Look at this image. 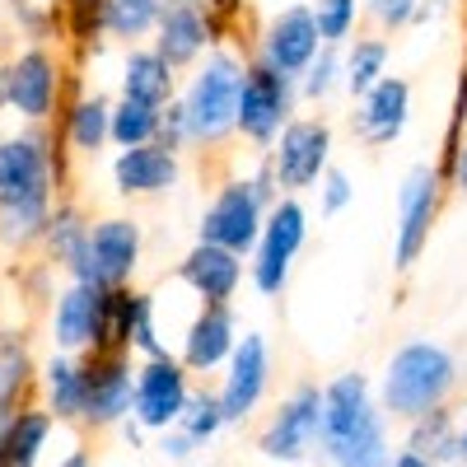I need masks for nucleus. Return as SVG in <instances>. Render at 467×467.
Listing matches in <instances>:
<instances>
[{"label": "nucleus", "mask_w": 467, "mask_h": 467, "mask_svg": "<svg viewBox=\"0 0 467 467\" xmlns=\"http://www.w3.org/2000/svg\"><path fill=\"white\" fill-rule=\"evenodd\" d=\"M318 444L337 467H388V431L365 374H341L323 388Z\"/></svg>", "instance_id": "nucleus-1"}, {"label": "nucleus", "mask_w": 467, "mask_h": 467, "mask_svg": "<svg viewBox=\"0 0 467 467\" xmlns=\"http://www.w3.org/2000/svg\"><path fill=\"white\" fill-rule=\"evenodd\" d=\"M458 365L440 341H407L383 369V411L416 420L449 402Z\"/></svg>", "instance_id": "nucleus-2"}, {"label": "nucleus", "mask_w": 467, "mask_h": 467, "mask_svg": "<svg viewBox=\"0 0 467 467\" xmlns=\"http://www.w3.org/2000/svg\"><path fill=\"white\" fill-rule=\"evenodd\" d=\"M239 85H244V61L215 47L192 85L182 94V117H187V140L192 145H220L234 131V108H239Z\"/></svg>", "instance_id": "nucleus-3"}, {"label": "nucleus", "mask_w": 467, "mask_h": 467, "mask_svg": "<svg viewBox=\"0 0 467 467\" xmlns=\"http://www.w3.org/2000/svg\"><path fill=\"white\" fill-rule=\"evenodd\" d=\"M276 182L262 169L257 178H229L215 202L206 206L202 224H197V239L202 244H215V248H229V253H253L257 248V234H262V220H266V206L276 202L271 197Z\"/></svg>", "instance_id": "nucleus-4"}, {"label": "nucleus", "mask_w": 467, "mask_h": 467, "mask_svg": "<svg viewBox=\"0 0 467 467\" xmlns=\"http://www.w3.org/2000/svg\"><path fill=\"white\" fill-rule=\"evenodd\" d=\"M57 154L47 131H15L0 140V211H52Z\"/></svg>", "instance_id": "nucleus-5"}, {"label": "nucleus", "mask_w": 467, "mask_h": 467, "mask_svg": "<svg viewBox=\"0 0 467 467\" xmlns=\"http://www.w3.org/2000/svg\"><path fill=\"white\" fill-rule=\"evenodd\" d=\"M327 160H332V127L323 117H290L281 127V136L271 140L266 173L285 197H295V192L314 187L327 173Z\"/></svg>", "instance_id": "nucleus-6"}, {"label": "nucleus", "mask_w": 467, "mask_h": 467, "mask_svg": "<svg viewBox=\"0 0 467 467\" xmlns=\"http://www.w3.org/2000/svg\"><path fill=\"white\" fill-rule=\"evenodd\" d=\"M295 108V80L281 70H271L266 61L244 66L239 85V108H234V131H244L257 150H271V140L281 136Z\"/></svg>", "instance_id": "nucleus-7"}, {"label": "nucleus", "mask_w": 467, "mask_h": 467, "mask_svg": "<svg viewBox=\"0 0 467 467\" xmlns=\"http://www.w3.org/2000/svg\"><path fill=\"white\" fill-rule=\"evenodd\" d=\"M308 234V211L299 206V197H276L266 206L257 248H253V285L262 295H281L290 281V262L304 248Z\"/></svg>", "instance_id": "nucleus-8"}, {"label": "nucleus", "mask_w": 467, "mask_h": 467, "mask_svg": "<svg viewBox=\"0 0 467 467\" xmlns=\"http://www.w3.org/2000/svg\"><path fill=\"white\" fill-rule=\"evenodd\" d=\"M57 99H61V66L47 47H28L0 70V103L19 112L24 122H47Z\"/></svg>", "instance_id": "nucleus-9"}, {"label": "nucleus", "mask_w": 467, "mask_h": 467, "mask_svg": "<svg viewBox=\"0 0 467 467\" xmlns=\"http://www.w3.org/2000/svg\"><path fill=\"white\" fill-rule=\"evenodd\" d=\"M140 266V224L127 215H108L89 224V244H85V266H80V285H127Z\"/></svg>", "instance_id": "nucleus-10"}, {"label": "nucleus", "mask_w": 467, "mask_h": 467, "mask_svg": "<svg viewBox=\"0 0 467 467\" xmlns=\"http://www.w3.org/2000/svg\"><path fill=\"white\" fill-rule=\"evenodd\" d=\"M435 215H440V173L431 164H416L398 192V244H393L398 271H411L420 262L425 244H431Z\"/></svg>", "instance_id": "nucleus-11"}, {"label": "nucleus", "mask_w": 467, "mask_h": 467, "mask_svg": "<svg viewBox=\"0 0 467 467\" xmlns=\"http://www.w3.org/2000/svg\"><path fill=\"white\" fill-rule=\"evenodd\" d=\"M136 398V369L127 350H89L85 360V416L89 425H117L131 416Z\"/></svg>", "instance_id": "nucleus-12"}, {"label": "nucleus", "mask_w": 467, "mask_h": 467, "mask_svg": "<svg viewBox=\"0 0 467 467\" xmlns=\"http://www.w3.org/2000/svg\"><path fill=\"white\" fill-rule=\"evenodd\" d=\"M318 425H323V388L304 383L281 402V411L262 431V453L276 462H299L318 444Z\"/></svg>", "instance_id": "nucleus-13"}, {"label": "nucleus", "mask_w": 467, "mask_h": 467, "mask_svg": "<svg viewBox=\"0 0 467 467\" xmlns=\"http://www.w3.org/2000/svg\"><path fill=\"white\" fill-rule=\"evenodd\" d=\"M187 407V369L173 356H154L136 369V398H131V416L145 431H169L178 425Z\"/></svg>", "instance_id": "nucleus-14"}, {"label": "nucleus", "mask_w": 467, "mask_h": 467, "mask_svg": "<svg viewBox=\"0 0 467 467\" xmlns=\"http://www.w3.org/2000/svg\"><path fill=\"white\" fill-rule=\"evenodd\" d=\"M266 374H271V365H266V341H262V332H244L239 341H234V350H229V374H224V388H220V411H224V420H248V411L262 402V393H266Z\"/></svg>", "instance_id": "nucleus-15"}, {"label": "nucleus", "mask_w": 467, "mask_h": 467, "mask_svg": "<svg viewBox=\"0 0 467 467\" xmlns=\"http://www.w3.org/2000/svg\"><path fill=\"white\" fill-rule=\"evenodd\" d=\"M318 47H323L318 43V24H314V10H308V5L281 10L276 19L266 24V33H262V61L271 70L290 75V80H299L304 66L318 57Z\"/></svg>", "instance_id": "nucleus-16"}, {"label": "nucleus", "mask_w": 467, "mask_h": 467, "mask_svg": "<svg viewBox=\"0 0 467 467\" xmlns=\"http://www.w3.org/2000/svg\"><path fill=\"white\" fill-rule=\"evenodd\" d=\"M99 332H103V285H80L70 281V290L57 295L52 308V337L66 350H99Z\"/></svg>", "instance_id": "nucleus-17"}, {"label": "nucleus", "mask_w": 467, "mask_h": 467, "mask_svg": "<svg viewBox=\"0 0 467 467\" xmlns=\"http://www.w3.org/2000/svg\"><path fill=\"white\" fill-rule=\"evenodd\" d=\"M160 37H154V52H160L173 70L178 66H192L211 43H215V28L206 19L202 5H187V0H164L160 10Z\"/></svg>", "instance_id": "nucleus-18"}, {"label": "nucleus", "mask_w": 467, "mask_h": 467, "mask_svg": "<svg viewBox=\"0 0 467 467\" xmlns=\"http://www.w3.org/2000/svg\"><path fill=\"white\" fill-rule=\"evenodd\" d=\"M178 281L202 304H229L234 290H239V281H244V257L197 239V248H192L178 266Z\"/></svg>", "instance_id": "nucleus-19"}, {"label": "nucleus", "mask_w": 467, "mask_h": 467, "mask_svg": "<svg viewBox=\"0 0 467 467\" xmlns=\"http://www.w3.org/2000/svg\"><path fill=\"white\" fill-rule=\"evenodd\" d=\"M178 182V154L164 150L160 140L131 145L112 160V187L122 197H160Z\"/></svg>", "instance_id": "nucleus-20"}, {"label": "nucleus", "mask_w": 467, "mask_h": 467, "mask_svg": "<svg viewBox=\"0 0 467 467\" xmlns=\"http://www.w3.org/2000/svg\"><path fill=\"white\" fill-rule=\"evenodd\" d=\"M411 117V85L398 75H383V80L360 94V112H356V136L365 145H393Z\"/></svg>", "instance_id": "nucleus-21"}, {"label": "nucleus", "mask_w": 467, "mask_h": 467, "mask_svg": "<svg viewBox=\"0 0 467 467\" xmlns=\"http://www.w3.org/2000/svg\"><path fill=\"white\" fill-rule=\"evenodd\" d=\"M234 341H239V332H234V314H229V304H202L197 308V318L187 323L182 332V369H215L229 360V350Z\"/></svg>", "instance_id": "nucleus-22"}, {"label": "nucleus", "mask_w": 467, "mask_h": 467, "mask_svg": "<svg viewBox=\"0 0 467 467\" xmlns=\"http://www.w3.org/2000/svg\"><path fill=\"white\" fill-rule=\"evenodd\" d=\"M52 411H37V407H15L0 425V467H37L52 435Z\"/></svg>", "instance_id": "nucleus-23"}, {"label": "nucleus", "mask_w": 467, "mask_h": 467, "mask_svg": "<svg viewBox=\"0 0 467 467\" xmlns=\"http://www.w3.org/2000/svg\"><path fill=\"white\" fill-rule=\"evenodd\" d=\"M173 85H178L173 66L154 52V47H136V52L122 61V99L164 108V103L173 99Z\"/></svg>", "instance_id": "nucleus-24"}, {"label": "nucleus", "mask_w": 467, "mask_h": 467, "mask_svg": "<svg viewBox=\"0 0 467 467\" xmlns=\"http://www.w3.org/2000/svg\"><path fill=\"white\" fill-rule=\"evenodd\" d=\"M43 388H47L52 420H80L85 416V365L70 360L66 350L43 365Z\"/></svg>", "instance_id": "nucleus-25"}, {"label": "nucleus", "mask_w": 467, "mask_h": 467, "mask_svg": "<svg viewBox=\"0 0 467 467\" xmlns=\"http://www.w3.org/2000/svg\"><path fill=\"white\" fill-rule=\"evenodd\" d=\"M43 244H47V257L57 266H66L70 276H80L85 266V244H89V224L75 206H52L47 215V229H43Z\"/></svg>", "instance_id": "nucleus-26"}, {"label": "nucleus", "mask_w": 467, "mask_h": 467, "mask_svg": "<svg viewBox=\"0 0 467 467\" xmlns=\"http://www.w3.org/2000/svg\"><path fill=\"white\" fill-rule=\"evenodd\" d=\"M383 75H388V43L383 37H356L341 57V89L350 99H360L383 80Z\"/></svg>", "instance_id": "nucleus-27"}, {"label": "nucleus", "mask_w": 467, "mask_h": 467, "mask_svg": "<svg viewBox=\"0 0 467 467\" xmlns=\"http://www.w3.org/2000/svg\"><path fill=\"white\" fill-rule=\"evenodd\" d=\"M164 0H103L99 5V33L117 37V43H136L154 24H160Z\"/></svg>", "instance_id": "nucleus-28"}, {"label": "nucleus", "mask_w": 467, "mask_h": 467, "mask_svg": "<svg viewBox=\"0 0 467 467\" xmlns=\"http://www.w3.org/2000/svg\"><path fill=\"white\" fill-rule=\"evenodd\" d=\"M407 449H411V453H420V458H431L435 467H440V462H449V458H458V431H453V416H449L444 407L416 416V420H411V444H407Z\"/></svg>", "instance_id": "nucleus-29"}, {"label": "nucleus", "mask_w": 467, "mask_h": 467, "mask_svg": "<svg viewBox=\"0 0 467 467\" xmlns=\"http://www.w3.org/2000/svg\"><path fill=\"white\" fill-rule=\"evenodd\" d=\"M154 131H160V108L136 103V99L112 103V112H108V140H112L117 150L145 145V140H154Z\"/></svg>", "instance_id": "nucleus-30"}, {"label": "nucleus", "mask_w": 467, "mask_h": 467, "mask_svg": "<svg viewBox=\"0 0 467 467\" xmlns=\"http://www.w3.org/2000/svg\"><path fill=\"white\" fill-rule=\"evenodd\" d=\"M33 383V356L28 346L10 332H0V416H10L24 398V388Z\"/></svg>", "instance_id": "nucleus-31"}, {"label": "nucleus", "mask_w": 467, "mask_h": 467, "mask_svg": "<svg viewBox=\"0 0 467 467\" xmlns=\"http://www.w3.org/2000/svg\"><path fill=\"white\" fill-rule=\"evenodd\" d=\"M108 112H112V103L99 99V94L70 103V112H66V140L80 154H99L103 140H108Z\"/></svg>", "instance_id": "nucleus-32"}, {"label": "nucleus", "mask_w": 467, "mask_h": 467, "mask_svg": "<svg viewBox=\"0 0 467 467\" xmlns=\"http://www.w3.org/2000/svg\"><path fill=\"white\" fill-rule=\"evenodd\" d=\"M314 24H318V43L323 47H341L350 33H356V15L360 0H314Z\"/></svg>", "instance_id": "nucleus-33"}, {"label": "nucleus", "mask_w": 467, "mask_h": 467, "mask_svg": "<svg viewBox=\"0 0 467 467\" xmlns=\"http://www.w3.org/2000/svg\"><path fill=\"white\" fill-rule=\"evenodd\" d=\"M220 425H224V411H220V398H215V393H187V407H182V416H178V431H182L192 444L211 440Z\"/></svg>", "instance_id": "nucleus-34"}, {"label": "nucleus", "mask_w": 467, "mask_h": 467, "mask_svg": "<svg viewBox=\"0 0 467 467\" xmlns=\"http://www.w3.org/2000/svg\"><path fill=\"white\" fill-rule=\"evenodd\" d=\"M332 89H341V52L337 47H318V57L308 61L304 75H299V94L323 103Z\"/></svg>", "instance_id": "nucleus-35"}, {"label": "nucleus", "mask_w": 467, "mask_h": 467, "mask_svg": "<svg viewBox=\"0 0 467 467\" xmlns=\"http://www.w3.org/2000/svg\"><path fill=\"white\" fill-rule=\"evenodd\" d=\"M10 5H15L19 24H24L33 37H47V33L57 28V19L66 15V0H10Z\"/></svg>", "instance_id": "nucleus-36"}, {"label": "nucleus", "mask_w": 467, "mask_h": 467, "mask_svg": "<svg viewBox=\"0 0 467 467\" xmlns=\"http://www.w3.org/2000/svg\"><path fill=\"white\" fill-rule=\"evenodd\" d=\"M131 346H136V350H145V360H154V356H169V346H164L160 327H154V299H150V295L140 299V314H136Z\"/></svg>", "instance_id": "nucleus-37"}, {"label": "nucleus", "mask_w": 467, "mask_h": 467, "mask_svg": "<svg viewBox=\"0 0 467 467\" xmlns=\"http://www.w3.org/2000/svg\"><path fill=\"white\" fill-rule=\"evenodd\" d=\"M365 10L374 15L379 28H407V24H416L420 0H365Z\"/></svg>", "instance_id": "nucleus-38"}, {"label": "nucleus", "mask_w": 467, "mask_h": 467, "mask_svg": "<svg viewBox=\"0 0 467 467\" xmlns=\"http://www.w3.org/2000/svg\"><path fill=\"white\" fill-rule=\"evenodd\" d=\"M154 140H160L164 150H173V154H178L182 145H192V140H187V117H182V103H173V99H169V103L160 108V131H154Z\"/></svg>", "instance_id": "nucleus-39"}, {"label": "nucleus", "mask_w": 467, "mask_h": 467, "mask_svg": "<svg viewBox=\"0 0 467 467\" xmlns=\"http://www.w3.org/2000/svg\"><path fill=\"white\" fill-rule=\"evenodd\" d=\"M318 182H323V215H341V211L350 206V197H356L350 178H346L341 169H332V164H327V173H323Z\"/></svg>", "instance_id": "nucleus-40"}, {"label": "nucleus", "mask_w": 467, "mask_h": 467, "mask_svg": "<svg viewBox=\"0 0 467 467\" xmlns=\"http://www.w3.org/2000/svg\"><path fill=\"white\" fill-rule=\"evenodd\" d=\"M453 187L467 192V136H462L458 150H453Z\"/></svg>", "instance_id": "nucleus-41"}, {"label": "nucleus", "mask_w": 467, "mask_h": 467, "mask_svg": "<svg viewBox=\"0 0 467 467\" xmlns=\"http://www.w3.org/2000/svg\"><path fill=\"white\" fill-rule=\"evenodd\" d=\"M164 453H169V458H187V453H192V440H187L182 431H178V435H164Z\"/></svg>", "instance_id": "nucleus-42"}, {"label": "nucleus", "mask_w": 467, "mask_h": 467, "mask_svg": "<svg viewBox=\"0 0 467 467\" xmlns=\"http://www.w3.org/2000/svg\"><path fill=\"white\" fill-rule=\"evenodd\" d=\"M388 467H435V462H431V458H420V453H411V449H407V453H398V458H393V462H388Z\"/></svg>", "instance_id": "nucleus-43"}, {"label": "nucleus", "mask_w": 467, "mask_h": 467, "mask_svg": "<svg viewBox=\"0 0 467 467\" xmlns=\"http://www.w3.org/2000/svg\"><path fill=\"white\" fill-rule=\"evenodd\" d=\"M57 467H94V462H89V453H85V449H75V453H70V458H61Z\"/></svg>", "instance_id": "nucleus-44"}, {"label": "nucleus", "mask_w": 467, "mask_h": 467, "mask_svg": "<svg viewBox=\"0 0 467 467\" xmlns=\"http://www.w3.org/2000/svg\"><path fill=\"white\" fill-rule=\"evenodd\" d=\"M458 458H467V435H458Z\"/></svg>", "instance_id": "nucleus-45"}, {"label": "nucleus", "mask_w": 467, "mask_h": 467, "mask_svg": "<svg viewBox=\"0 0 467 467\" xmlns=\"http://www.w3.org/2000/svg\"><path fill=\"white\" fill-rule=\"evenodd\" d=\"M187 5H202V10H206V0H187Z\"/></svg>", "instance_id": "nucleus-46"}, {"label": "nucleus", "mask_w": 467, "mask_h": 467, "mask_svg": "<svg viewBox=\"0 0 467 467\" xmlns=\"http://www.w3.org/2000/svg\"><path fill=\"white\" fill-rule=\"evenodd\" d=\"M0 425H5V416H0Z\"/></svg>", "instance_id": "nucleus-47"}]
</instances>
